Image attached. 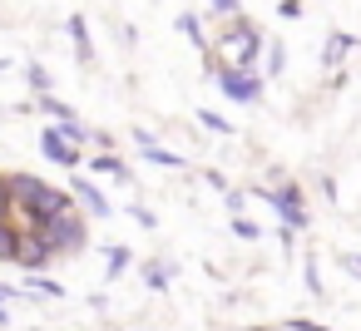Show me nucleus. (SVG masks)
<instances>
[{
    "mask_svg": "<svg viewBox=\"0 0 361 331\" xmlns=\"http://www.w3.org/2000/svg\"><path fill=\"white\" fill-rule=\"evenodd\" d=\"M129 213H134V223H139V227H154V223H159L149 208H129Z\"/></svg>",
    "mask_w": 361,
    "mask_h": 331,
    "instance_id": "obj_24",
    "label": "nucleus"
},
{
    "mask_svg": "<svg viewBox=\"0 0 361 331\" xmlns=\"http://www.w3.org/2000/svg\"><path fill=\"white\" fill-rule=\"evenodd\" d=\"M25 75H30V89H35V94H50V75H45L40 65H30Z\"/></svg>",
    "mask_w": 361,
    "mask_h": 331,
    "instance_id": "obj_17",
    "label": "nucleus"
},
{
    "mask_svg": "<svg viewBox=\"0 0 361 331\" xmlns=\"http://www.w3.org/2000/svg\"><path fill=\"white\" fill-rule=\"evenodd\" d=\"M144 158H149V163H159V168H183V158H178V154H169V149H154V144L144 149Z\"/></svg>",
    "mask_w": 361,
    "mask_h": 331,
    "instance_id": "obj_15",
    "label": "nucleus"
},
{
    "mask_svg": "<svg viewBox=\"0 0 361 331\" xmlns=\"http://www.w3.org/2000/svg\"><path fill=\"white\" fill-rule=\"evenodd\" d=\"M277 15H282V20H297V15H302V0H282Z\"/></svg>",
    "mask_w": 361,
    "mask_h": 331,
    "instance_id": "obj_21",
    "label": "nucleus"
},
{
    "mask_svg": "<svg viewBox=\"0 0 361 331\" xmlns=\"http://www.w3.org/2000/svg\"><path fill=\"white\" fill-rule=\"evenodd\" d=\"M208 6H213V11H233V6H238V0H208Z\"/></svg>",
    "mask_w": 361,
    "mask_h": 331,
    "instance_id": "obj_26",
    "label": "nucleus"
},
{
    "mask_svg": "<svg viewBox=\"0 0 361 331\" xmlns=\"http://www.w3.org/2000/svg\"><path fill=\"white\" fill-rule=\"evenodd\" d=\"M287 331H326L322 321H307V316H287Z\"/></svg>",
    "mask_w": 361,
    "mask_h": 331,
    "instance_id": "obj_20",
    "label": "nucleus"
},
{
    "mask_svg": "<svg viewBox=\"0 0 361 331\" xmlns=\"http://www.w3.org/2000/svg\"><path fill=\"white\" fill-rule=\"evenodd\" d=\"M233 232L247 237V242H257V223H247V218H233Z\"/></svg>",
    "mask_w": 361,
    "mask_h": 331,
    "instance_id": "obj_19",
    "label": "nucleus"
},
{
    "mask_svg": "<svg viewBox=\"0 0 361 331\" xmlns=\"http://www.w3.org/2000/svg\"><path fill=\"white\" fill-rule=\"evenodd\" d=\"M252 331H262V326H252Z\"/></svg>",
    "mask_w": 361,
    "mask_h": 331,
    "instance_id": "obj_29",
    "label": "nucleus"
},
{
    "mask_svg": "<svg viewBox=\"0 0 361 331\" xmlns=\"http://www.w3.org/2000/svg\"><path fill=\"white\" fill-rule=\"evenodd\" d=\"M198 119H203V129H213V134H233V124H228V119H218V114H208V109H203Z\"/></svg>",
    "mask_w": 361,
    "mask_h": 331,
    "instance_id": "obj_18",
    "label": "nucleus"
},
{
    "mask_svg": "<svg viewBox=\"0 0 361 331\" xmlns=\"http://www.w3.org/2000/svg\"><path fill=\"white\" fill-rule=\"evenodd\" d=\"M75 198L90 208V218H109V203H104V193H99L90 178H75Z\"/></svg>",
    "mask_w": 361,
    "mask_h": 331,
    "instance_id": "obj_7",
    "label": "nucleus"
},
{
    "mask_svg": "<svg viewBox=\"0 0 361 331\" xmlns=\"http://www.w3.org/2000/svg\"><path fill=\"white\" fill-rule=\"evenodd\" d=\"M0 218H11V198H6V188H0Z\"/></svg>",
    "mask_w": 361,
    "mask_h": 331,
    "instance_id": "obj_27",
    "label": "nucleus"
},
{
    "mask_svg": "<svg viewBox=\"0 0 361 331\" xmlns=\"http://www.w3.org/2000/svg\"><path fill=\"white\" fill-rule=\"evenodd\" d=\"M178 25H183V35H193V40H198V45H203V30H198V20H193V15H183V20H178Z\"/></svg>",
    "mask_w": 361,
    "mask_h": 331,
    "instance_id": "obj_23",
    "label": "nucleus"
},
{
    "mask_svg": "<svg viewBox=\"0 0 361 331\" xmlns=\"http://www.w3.org/2000/svg\"><path fill=\"white\" fill-rule=\"evenodd\" d=\"M16 247H20V232L11 227V218H0V262H16Z\"/></svg>",
    "mask_w": 361,
    "mask_h": 331,
    "instance_id": "obj_9",
    "label": "nucleus"
},
{
    "mask_svg": "<svg viewBox=\"0 0 361 331\" xmlns=\"http://www.w3.org/2000/svg\"><path fill=\"white\" fill-rule=\"evenodd\" d=\"M282 70V45H267V75Z\"/></svg>",
    "mask_w": 361,
    "mask_h": 331,
    "instance_id": "obj_22",
    "label": "nucleus"
},
{
    "mask_svg": "<svg viewBox=\"0 0 361 331\" xmlns=\"http://www.w3.org/2000/svg\"><path fill=\"white\" fill-rule=\"evenodd\" d=\"M25 292H35V296H65V287H60L55 277H30Z\"/></svg>",
    "mask_w": 361,
    "mask_h": 331,
    "instance_id": "obj_14",
    "label": "nucleus"
},
{
    "mask_svg": "<svg viewBox=\"0 0 361 331\" xmlns=\"http://www.w3.org/2000/svg\"><path fill=\"white\" fill-rule=\"evenodd\" d=\"M262 198L282 213V227L302 232V227L312 223V213H307V203H302V188H297V183H282V188H272V193H262Z\"/></svg>",
    "mask_w": 361,
    "mask_h": 331,
    "instance_id": "obj_3",
    "label": "nucleus"
},
{
    "mask_svg": "<svg viewBox=\"0 0 361 331\" xmlns=\"http://www.w3.org/2000/svg\"><path fill=\"white\" fill-rule=\"evenodd\" d=\"M11 296H16V292H11V287H6V282H0V301H11Z\"/></svg>",
    "mask_w": 361,
    "mask_h": 331,
    "instance_id": "obj_28",
    "label": "nucleus"
},
{
    "mask_svg": "<svg viewBox=\"0 0 361 331\" xmlns=\"http://www.w3.org/2000/svg\"><path fill=\"white\" fill-rule=\"evenodd\" d=\"M16 262H20L25 272H40V267L50 262V247H45V237H40V232H20V247H16Z\"/></svg>",
    "mask_w": 361,
    "mask_h": 331,
    "instance_id": "obj_5",
    "label": "nucleus"
},
{
    "mask_svg": "<svg viewBox=\"0 0 361 331\" xmlns=\"http://www.w3.org/2000/svg\"><path fill=\"white\" fill-rule=\"evenodd\" d=\"M104 252H109V282H114V277L129 267V247H119V242H114V247H104Z\"/></svg>",
    "mask_w": 361,
    "mask_h": 331,
    "instance_id": "obj_16",
    "label": "nucleus"
},
{
    "mask_svg": "<svg viewBox=\"0 0 361 331\" xmlns=\"http://www.w3.org/2000/svg\"><path fill=\"white\" fill-rule=\"evenodd\" d=\"M90 173H109V178H129V168L114 158V154H104V158H90Z\"/></svg>",
    "mask_w": 361,
    "mask_h": 331,
    "instance_id": "obj_11",
    "label": "nucleus"
},
{
    "mask_svg": "<svg viewBox=\"0 0 361 331\" xmlns=\"http://www.w3.org/2000/svg\"><path fill=\"white\" fill-rule=\"evenodd\" d=\"M351 45H356V40H351V35H331V40H326V50H322V60H326V65H341V60H346V50H351Z\"/></svg>",
    "mask_w": 361,
    "mask_h": 331,
    "instance_id": "obj_10",
    "label": "nucleus"
},
{
    "mask_svg": "<svg viewBox=\"0 0 361 331\" xmlns=\"http://www.w3.org/2000/svg\"><path fill=\"white\" fill-rule=\"evenodd\" d=\"M40 109H45L50 119H60V124H70V119H75V109H70V104H60L55 94H40Z\"/></svg>",
    "mask_w": 361,
    "mask_h": 331,
    "instance_id": "obj_13",
    "label": "nucleus"
},
{
    "mask_svg": "<svg viewBox=\"0 0 361 331\" xmlns=\"http://www.w3.org/2000/svg\"><path fill=\"white\" fill-rule=\"evenodd\" d=\"M40 154L55 158V163H65V168H80V149H70V144L60 139V129H45V134H40Z\"/></svg>",
    "mask_w": 361,
    "mask_h": 331,
    "instance_id": "obj_6",
    "label": "nucleus"
},
{
    "mask_svg": "<svg viewBox=\"0 0 361 331\" xmlns=\"http://www.w3.org/2000/svg\"><path fill=\"white\" fill-rule=\"evenodd\" d=\"M169 277H173V267H164V262H149V267H144V282H149L154 292H169Z\"/></svg>",
    "mask_w": 361,
    "mask_h": 331,
    "instance_id": "obj_12",
    "label": "nucleus"
},
{
    "mask_svg": "<svg viewBox=\"0 0 361 331\" xmlns=\"http://www.w3.org/2000/svg\"><path fill=\"white\" fill-rule=\"evenodd\" d=\"M35 232L45 237V247H50V252H60V257H75V252L85 247V213H75V208H60V213L40 218V223H35Z\"/></svg>",
    "mask_w": 361,
    "mask_h": 331,
    "instance_id": "obj_1",
    "label": "nucleus"
},
{
    "mask_svg": "<svg viewBox=\"0 0 361 331\" xmlns=\"http://www.w3.org/2000/svg\"><path fill=\"white\" fill-rule=\"evenodd\" d=\"M218 85L233 104H257L262 99V80L252 70H233V65H218Z\"/></svg>",
    "mask_w": 361,
    "mask_h": 331,
    "instance_id": "obj_4",
    "label": "nucleus"
},
{
    "mask_svg": "<svg viewBox=\"0 0 361 331\" xmlns=\"http://www.w3.org/2000/svg\"><path fill=\"white\" fill-rule=\"evenodd\" d=\"M257 30L247 25V20H238L233 30H228V40L218 45V55H223V65H233V70H252V55H257Z\"/></svg>",
    "mask_w": 361,
    "mask_h": 331,
    "instance_id": "obj_2",
    "label": "nucleus"
},
{
    "mask_svg": "<svg viewBox=\"0 0 361 331\" xmlns=\"http://www.w3.org/2000/svg\"><path fill=\"white\" fill-rule=\"evenodd\" d=\"M341 267H346L351 277H361V257H341Z\"/></svg>",
    "mask_w": 361,
    "mask_h": 331,
    "instance_id": "obj_25",
    "label": "nucleus"
},
{
    "mask_svg": "<svg viewBox=\"0 0 361 331\" xmlns=\"http://www.w3.org/2000/svg\"><path fill=\"white\" fill-rule=\"evenodd\" d=\"M70 40H75V60H80V65H90L94 45H90V30H85V20H80V15H70Z\"/></svg>",
    "mask_w": 361,
    "mask_h": 331,
    "instance_id": "obj_8",
    "label": "nucleus"
}]
</instances>
